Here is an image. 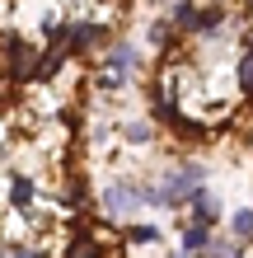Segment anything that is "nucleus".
I'll return each mask as SVG.
<instances>
[{"mask_svg": "<svg viewBox=\"0 0 253 258\" xmlns=\"http://www.w3.org/2000/svg\"><path fill=\"white\" fill-rule=\"evenodd\" d=\"M131 66H141V52L131 47V42H113V52H108V61H103L99 85H103V89H117V85H127L122 75H127Z\"/></svg>", "mask_w": 253, "mask_h": 258, "instance_id": "obj_1", "label": "nucleus"}, {"mask_svg": "<svg viewBox=\"0 0 253 258\" xmlns=\"http://www.w3.org/2000/svg\"><path fill=\"white\" fill-rule=\"evenodd\" d=\"M141 202H155V192H145L136 183H117V188L103 192V207H108V211H131V207H141Z\"/></svg>", "mask_w": 253, "mask_h": 258, "instance_id": "obj_2", "label": "nucleus"}, {"mask_svg": "<svg viewBox=\"0 0 253 258\" xmlns=\"http://www.w3.org/2000/svg\"><path fill=\"white\" fill-rule=\"evenodd\" d=\"M28 56H33V52H28V42H24V38H14V42H10V80H24Z\"/></svg>", "mask_w": 253, "mask_h": 258, "instance_id": "obj_3", "label": "nucleus"}, {"mask_svg": "<svg viewBox=\"0 0 253 258\" xmlns=\"http://www.w3.org/2000/svg\"><path fill=\"white\" fill-rule=\"evenodd\" d=\"M174 24L183 28V33H197V10H192L188 0H178V5H174Z\"/></svg>", "mask_w": 253, "mask_h": 258, "instance_id": "obj_4", "label": "nucleus"}, {"mask_svg": "<svg viewBox=\"0 0 253 258\" xmlns=\"http://www.w3.org/2000/svg\"><path fill=\"white\" fill-rule=\"evenodd\" d=\"M10 202L14 207H33V183H28V178H14L10 183Z\"/></svg>", "mask_w": 253, "mask_h": 258, "instance_id": "obj_5", "label": "nucleus"}, {"mask_svg": "<svg viewBox=\"0 0 253 258\" xmlns=\"http://www.w3.org/2000/svg\"><path fill=\"white\" fill-rule=\"evenodd\" d=\"M220 19H225V10H220V5L197 10V33H206V28H220Z\"/></svg>", "mask_w": 253, "mask_h": 258, "instance_id": "obj_6", "label": "nucleus"}, {"mask_svg": "<svg viewBox=\"0 0 253 258\" xmlns=\"http://www.w3.org/2000/svg\"><path fill=\"white\" fill-rule=\"evenodd\" d=\"M183 249H192V253H197V249H206V225H202V221L183 230Z\"/></svg>", "mask_w": 253, "mask_h": 258, "instance_id": "obj_7", "label": "nucleus"}, {"mask_svg": "<svg viewBox=\"0 0 253 258\" xmlns=\"http://www.w3.org/2000/svg\"><path fill=\"white\" fill-rule=\"evenodd\" d=\"M127 239H131V244H155V239H159V225H131Z\"/></svg>", "mask_w": 253, "mask_h": 258, "instance_id": "obj_8", "label": "nucleus"}, {"mask_svg": "<svg viewBox=\"0 0 253 258\" xmlns=\"http://www.w3.org/2000/svg\"><path fill=\"white\" fill-rule=\"evenodd\" d=\"M234 235H239V239L253 235V211H234Z\"/></svg>", "mask_w": 253, "mask_h": 258, "instance_id": "obj_9", "label": "nucleus"}, {"mask_svg": "<svg viewBox=\"0 0 253 258\" xmlns=\"http://www.w3.org/2000/svg\"><path fill=\"white\" fill-rule=\"evenodd\" d=\"M239 85H244V94H253V52L239 61Z\"/></svg>", "mask_w": 253, "mask_h": 258, "instance_id": "obj_10", "label": "nucleus"}, {"mask_svg": "<svg viewBox=\"0 0 253 258\" xmlns=\"http://www.w3.org/2000/svg\"><path fill=\"white\" fill-rule=\"evenodd\" d=\"M150 42H155V47H164V42H169V24H155L150 28Z\"/></svg>", "mask_w": 253, "mask_h": 258, "instance_id": "obj_11", "label": "nucleus"}, {"mask_svg": "<svg viewBox=\"0 0 253 258\" xmlns=\"http://www.w3.org/2000/svg\"><path fill=\"white\" fill-rule=\"evenodd\" d=\"M127 136H131V141H150V127H145V122H131Z\"/></svg>", "mask_w": 253, "mask_h": 258, "instance_id": "obj_12", "label": "nucleus"}, {"mask_svg": "<svg viewBox=\"0 0 253 258\" xmlns=\"http://www.w3.org/2000/svg\"><path fill=\"white\" fill-rule=\"evenodd\" d=\"M10 258H38V253H33V249H14Z\"/></svg>", "mask_w": 253, "mask_h": 258, "instance_id": "obj_13", "label": "nucleus"}, {"mask_svg": "<svg viewBox=\"0 0 253 258\" xmlns=\"http://www.w3.org/2000/svg\"><path fill=\"white\" fill-rule=\"evenodd\" d=\"M244 42H248V52H253V28H248V38H244Z\"/></svg>", "mask_w": 253, "mask_h": 258, "instance_id": "obj_14", "label": "nucleus"}, {"mask_svg": "<svg viewBox=\"0 0 253 258\" xmlns=\"http://www.w3.org/2000/svg\"><path fill=\"white\" fill-rule=\"evenodd\" d=\"M178 258H197V253H192V249H183V253H178Z\"/></svg>", "mask_w": 253, "mask_h": 258, "instance_id": "obj_15", "label": "nucleus"}]
</instances>
